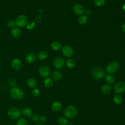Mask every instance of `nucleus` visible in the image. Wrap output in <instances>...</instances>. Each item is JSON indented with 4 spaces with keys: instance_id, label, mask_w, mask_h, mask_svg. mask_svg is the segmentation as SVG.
Here are the masks:
<instances>
[{
    "instance_id": "1",
    "label": "nucleus",
    "mask_w": 125,
    "mask_h": 125,
    "mask_svg": "<svg viewBox=\"0 0 125 125\" xmlns=\"http://www.w3.org/2000/svg\"><path fill=\"white\" fill-rule=\"evenodd\" d=\"M10 95L12 99L16 100H20L23 98L24 94L21 89L15 86L11 89Z\"/></svg>"
},
{
    "instance_id": "2",
    "label": "nucleus",
    "mask_w": 125,
    "mask_h": 125,
    "mask_svg": "<svg viewBox=\"0 0 125 125\" xmlns=\"http://www.w3.org/2000/svg\"><path fill=\"white\" fill-rule=\"evenodd\" d=\"M77 108L73 105H70L67 106L64 110V116L68 119H74L77 115Z\"/></svg>"
},
{
    "instance_id": "3",
    "label": "nucleus",
    "mask_w": 125,
    "mask_h": 125,
    "mask_svg": "<svg viewBox=\"0 0 125 125\" xmlns=\"http://www.w3.org/2000/svg\"><path fill=\"white\" fill-rule=\"evenodd\" d=\"M91 74L93 78L97 80H100L104 78L105 76L104 70L101 67H94L91 72Z\"/></svg>"
},
{
    "instance_id": "4",
    "label": "nucleus",
    "mask_w": 125,
    "mask_h": 125,
    "mask_svg": "<svg viewBox=\"0 0 125 125\" xmlns=\"http://www.w3.org/2000/svg\"><path fill=\"white\" fill-rule=\"evenodd\" d=\"M21 110L16 107H12L9 109L7 112L8 117L11 119H16L19 118L21 115Z\"/></svg>"
},
{
    "instance_id": "5",
    "label": "nucleus",
    "mask_w": 125,
    "mask_h": 125,
    "mask_svg": "<svg viewBox=\"0 0 125 125\" xmlns=\"http://www.w3.org/2000/svg\"><path fill=\"white\" fill-rule=\"evenodd\" d=\"M16 25L19 28H22L26 25L27 23V18L23 14L18 16L15 20Z\"/></svg>"
},
{
    "instance_id": "6",
    "label": "nucleus",
    "mask_w": 125,
    "mask_h": 125,
    "mask_svg": "<svg viewBox=\"0 0 125 125\" xmlns=\"http://www.w3.org/2000/svg\"><path fill=\"white\" fill-rule=\"evenodd\" d=\"M119 64L115 62L109 63L106 67V71L109 74H112L116 72L119 69Z\"/></svg>"
},
{
    "instance_id": "7",
    "label": "nucleus",
    "mask_w": 125,
    "mask_h": 125,
    "mask_svg": "<svg viewBox=\"0 0 125 125\" xmlns=\"http://www.w3.org/2000/svg\"><path fill=\"white\" fill-rule=\"evenodd\" d=\"M113 90L115 93L120 94L125 91V83L123 82L116 83L113 87Z\"/></svg>"
},
{
    "instance_id": "8",
    "label": "nucleus",
    "mask_w": 125,
    "mask_h": 125,
    "mask_svg": "<svg viewBox=\"0 0 125 125\" xmlns=\"http://www.w3.org/2000/svg\"><path fill=\"white\" fill-rule=\"evenodd\" d=\"M65 64V61L61 57L56 58L53 61V66L57 70L61 69L63 68Z\"/></svg>"
},
{
    "instance_id": "9",
    "label": "nucleus",
    "mask_w": 125,
    "mask_h": 125,
    "mask_svg": "<svg viewBox=\"0 0 125 125\" xmlns=\"http://www.w3.org/2000/svg\"><path fill=\"white\" fill-rule=\"evenodd\" d=\"M38 72L41 76L47 77L50 74V69L47 65H41L38 69Z\"/></svg>"
},
{
    "instance_id": "10",
    "label": "nucleus",
    "mask_w": 125,
    "mask_h": 125,
    "mask_svg": "<svg viewBox=\"0 0 125 125\" xmlns=\"http://www.w3.org/2000/svg\"><path fill=\"white\" fill-rule=\"evenodd\" d=\"M62 49L63 55L66 57L70 58L73 56L74 52L72 48L70 46L68 45H64L62 47Z\"/></svg>"
},
{
    "instance_id": "11",
    "label": "nucleus",
    "mask_w": 125,
    "mask_h": 125,
    "mask_svg": "<svg viewBox=\"0 0 125 125\" xmlns=\"http://www.w3.org/2000/svg\"><path fill=\"white\" fill-rule=\"evenodd\" d=\"M11 66L13 69L18 71L21 70L22 67V63L20 59L15 58L11 62Z\"/></svg>"
},
{
    "instance_id": "12",
    "label": "nucleus",
    "mask_w": 125,
    "mask_h": 125,
    "mask_svg": "<svg viewBox=\"0 0 125 125\" xmlns=\"http://www.w3.org/2000/svg\"><path fill=\"white\" fill-rule=\"evenodd\" d=\"M72 10L73 12L78 15H83L85 11V9L83 5L80 4H75L72 8Z\"/></svg>"
},
{
    "instance_id": "13",
    "label": "nucleus",
    "mask_w": 125,
    "mask_h": 125,
    "mask_svg": "<svg viewBox=\"0 0 125 125\" xmlns=\"http://www.w3.org/2000/svg\"><path fill=\"white\" fill-rule=\"evenodd\" d=\"M37 57L35 53L30 52L27 54L25 57V61L28 63H33L37 60Z\"/></svg>"
},
{
    "instance_id": "14",
    "label": "nucleus",
    "mask_w": 125,
    "mask_h": 125,
    "mask_svg": "<svg viewBox=\"0 0 125 125\" xmlns=\"http://www.w3.org/2000/svg\"><path fill=\"white\" fill-rule=\"evenodd\" d=\"M62 107V104L59 101H55L52 103L51 106V110L54 112L59 111Z\"/></svg>"
},
{
    "instance_id": "15",
    "label": "nucleus",
    "mask_w": 125,
    "mask_h": 125,
    "mask_svg": "<svg viewBox=\"0 0 125 125\" xmlns=\"http://www.w3.org/2000/svg\"><path fill=\"white\" fill-rule=\"evenodd\" d=\"M11 33L13 38L17 39L21 36V31L19 27H15L13 28L11 30Z\"/></svg>"
},
{
    "instance_id": "16",
    "label": "nucleus",
    "mask_w": 125,
    "mask_h": 125,
    "mask_svg": "<svg viewBox=\"0 0 125 125\" xmlns=\"http://www.w3.org/2000/svg\"><path fill=\"white\" fill-rule=\"evenodd\" d=\"M52 80L55 81H60L62 77V74L59 71H54L52 72L51 74Z\"/></svg>"
},
{
    "instance_id": "17",
    "label": "nucleus",
    "mask_w": 125,
    "mask_h": 125,
    "mask_svg": "<svg viewBox=\"0 0 125 125\" xmlns=\"http://www.w3.org/2000/svg\"><path fill=\"white\" fill-rule=\"evenodd\" d=\"M112 88L111 86L108 84H105L102 85L101 88V92L104 94H108L111 91Z\"/></svg>"
},
{
    "instance_id": "18",
    "label": "nucleus",
    "mask_w": 125,
    "mask_h": 125,
    "mask_svg": "<svg viewBox=\"0 0 125 125\" xmlns=\"http://www.w3.org/2000/svg\"><path fill=\"white\" fill-rule=\"evenodd\" d=\"M113 101L114 103L117 105L121 104L123 101V97L120 94H116L113 97Z\"/></svg>"
},
{
    "instance_id": "19",
    "label": "nucleus",
    "mask_w": 125,
    "mask_h": 125,
    "mask_svg": "<svg viewBox=\"0 0 125 125\" xmlns=\"http://www.w3.org/2000/svg\"><path fill=\"white\" fill-rule=\"evenodd\" d=\"M27 84L29 87L34 88H36V87L37 86L38 82L35 79L30 78L27 80Z\"/></svg>"
},
{
    "instance_id": "20",
    "label": "nucleus",
    "mask_w": 125,
    "mask_h": 125,
    "mask_svg": "<svg viewBox=\"0 0 125 125\" xmlns=\"http://www.w3.org/2000/svg\"><path fill=\"white\" fill-rule=\"evenodd\" d=\"M51 48L55 51H58L62 48V44L58 41H54L53 42L51 45Z\"/></svg>"
},
{
    "instance_id": "21",
    "label": "nucleus",
    "mask_w": 125,
    "mask_h": 125,
    "mask_svg": "<svg viewBox=\"0 0 125 125\" xmlns=\"http://www.w3.org/2000/svg\"><path fill=\"white\" fill-rule=\"evenodd\" d=\"M105 81L107 84H112L115 82V78L111 74H108L105 76Z\"/></svg>"
},
{
    "instance_id": "22",
    "label": "nucleus",
    "mask_w": 125,
    "mask_h": 125,
    "mask_svg": "<svg viewBox=\"0 0 125 125\" xmlns=\"http://www.w3.org/2000/svg\"><path fill=\"white\" fill-rule=\"evenodd\" d=\"M22 114L25 117H30L33 114V112L30 108H25L21 111Z\"/></svg>"
},
{
    "instance_id": "23",
    "label": "nucleus",
    "mask_w": 125,
    "mask_h": 125,
    "mask_svg": "<svg viewBox=\"0 0 125 125\" xmlns=\"http://www.w3.org/2000/svg\"><path fill=\"white\" fill-rule=\"evenodd\" d=\"M45 87L47 88H50L52 87L53 85V81L52 78L49 77H46L43 81Z\"/></svg>"
},
{
    "instance_id": "24",
    "label": "nucleus",
    "mask_w": 125,
    "mask_h": 125,
    "mask_svg": "<svg viewBox=\"0 0 125 125\" xmlns=\"http://www.w3.org/2000/svg\"><path fill=\"white\" fill-rule=\"evenodd\" d=\"M47 56H48V54L45 51H40L37 55V58H38L40 60H44L46 59L47 58Z\"/></svg>"
},
{
    "instance_id": "25",
    "label": "nucleus",
    "mask_w": 125,
    "mask_h": 125,
    "mask_svg": "<svg viewBox=\"0 0 125 125\" xmlns=\"http://www.w3.org/2000/svg\"><path fill=\"white\" fill-rule=\"evenodd\" d=\"M65 63L66 66L69 68H73L76 66V62L75 61L72 59H67L65 62Z\"/></svg>"
},
{
    "instance_id": "26",
    "label": "nucleus",
    "mask_w": 125,
    "mask_h": 125,
    "mask_svg": "<svg viewBox=\"0 0 125 125\" xmlns=\"http://www.w3.org/2000/svg\"><path fill=\"white\" fill-rule=\"evenodd\" d=\"M87 20L88 19L87 16L83 14L80 16V17L78 18V21L80 24L83 25V24H84L87 22Z\"/></svg>"
},
{
    "instance_id": "27",
    "label": "nucleus",
    "mask_w": 125,
    "mask_h": 125,
    "mask_svg": "<svg viewBox=\"0 0 125 125\" xmlns=\"http://www.w3.org/2000/svg\"><path fill=\"white\" fill-rule=\"evenodd\" d=\"M57 122L59 125H68V120L66 118L64 117L59 118Z\"/></svg>"
},
{
    "instance_id": "28",
    "label": "nucleus",
    "mask_w": 125,
    "mask_h": 125,
    "mask_svg": "<svg viewBox=\"0 0 125 125\" xmlns=\"http://www.w3.org/2000/svg\"><path fill=\"white\" fill-rule=\"evenodd\" d=\"M28 122L24 118H20L19 119L17 122V125H28Z\"/></svg>"
},
{
    "instance_id": "29",
    "label": "nucleus",
    "mask_w": 125,
    "mask_h": 125,
    "mask_svg": "<svg viewBox=\"0 0 125 125\" xmlns=\"http://www.w3.org/2000/svg\"><path fill=\"white\" fill-rule=\"evenodd\" d=\"M31 120L34 123H38L40 121V116L37 113H34L32 115Z\"/></svg>"
},
{
    "instance_id": "30",
    "label": "nucleus",
    "mask_w": 125,
    "mask_h": 125,
    "mask_svg": "<svg viewBox=\"0 0 125 125\" xmlns=\"http://www.w3.org/2000/svg\"><path fill=\"white\" fill-rule=\"evenodd\" d=\"M105 0H95L94 3L98 7H102L104 5Z\"/></svg>"
},
{
    "instance_id": "31",
    "label": "nucleus",
    "mask_w": 125,
    "mask_h": 125,
    "mask_svg": "<svg viewBox=\"0 0 125 125\" xmlns=\"http://www.w3.org/2000/svg\"><path fill=\"white\" fill-rule=\"evenodd\" d=\"M36 25V23L34 21H29L28 22H27V24H26V28H27V29L28 30H32L34 28V27H35Z\"/></svg>"
},
{
    "instance_id": "32",
    "label": "nucleus",
    "mask_w": 125,
    "mask_h": 125,
    "mask_svg": "<svg viewBox=\"0 0 125 125\" xmlns=\"http://www.w3.org/2000/svg\"><path fill=\"white\" fill-rule=\"evenodd\" d=\"M31 94L34 97H37L40 94V90L38 88H34L32 90Z\"/></svg>"
},
{
    "instance_id": "33",
    "label": "nucleus",
    "mask_w": 125,
    "mask_h": 125,
    "mask_svg": "<svg viewBox=\"0 0 125 125\" xmlns=\"http://www.w3.org/2000/svg\"><path fill=\"white\" fill-rule=\"evenodd\" d=\"M7 25L10 28H14V27H15V26L16 25L15 21H14V20H9L7 22Z\"/></svg>"
},
{
    "instance_id": "34",
    "label": "nucleus",
    "mask_w": 125,
    "mask_h": 125,
    "mask_svg": "<svg viewBox=\"0 0 125 125\" xmlns=\"http://www.w3.org/2000/svg\"><path fill=\"white\" fill-rule=\"evenodd\" d=\"M8 83L10 85H11V86L13 87H15V85H16V81L14 79L11 78H10L8 80Z\"/></svg>"
},
{
    "instance_id": "35",
    "label": "nucleus",
    "mask_w": 125,
    "mask_h": 125,
    "mask_svg": "<svg viewBox=\"0 0 125 125\" xmlns=\"http://www.w3.org/2000/svg\"><path fill=\"white\" fill-rule=\"evenodd\" d=\"M47 121V118L45 116H41L40 117V121L42 123H45Z\"/></svg>"
},
{
    "instance_id": "36",
    "label": "nucleus",
    "mask_w": 125,
    "mask_h": 125,
    "mask_svg": "<svg viewBox=\"0 0 125 125\" xmlns=\"http://www.w3.org/2000/svg\"><path fill=\"white\" fill-rule=\"evenodd\" d=\"M84 13H85V15H88V16H90L91 14V11L90 9H86V10H85Z\"/></svg>"
},
{
    "instance_id": "37",
    "label": "nucleus",
    "mask_w": 125,
    "mask_h": 125,
    "mask_svg": "<svg viewBox=\"0 0 125 125\" xmlns=\"http://www.w3.org/2000/svg\"><path fill=\"white\" fill-rule=\"evenodd\" d=\"M121 29H122V30L125 33V23H123L122 26H121Z\"/></svg>"
},
{
    "instance_id": "38",
    "label": "nucleus",
    "mask_w": 125,
    "mask_h": 125,
    "mask_svg": "<svg viewBox=\"0 0 125 125\" xmlns=\"http://www.w3.org/2000/svg\"><path fill=\"white\" fill-rule=\"evenodd\" d=\"M122 9L124 12H125V2L123 4V5L122 6Z\"/></svg>"
},
{
    "instance_id": "39",
    "label": "nucleus",
    "mask_w": 125,
    "mask_h": 125,
    "mask_svg": "<svg viewBox=\"0 0 125 125\" xmlns=\"http://www.w3.org/2000/svg\"><path fill=\"white\" fill-rule=\"evenodd\" d=\"M36 125H44L43 124H37Z\"/></svg>"
}]
</instances>
